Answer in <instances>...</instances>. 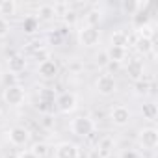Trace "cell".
Segmentation results:
<instances>
[{
  "label": "cell",
  "mask_w": 158,
  "mask_h": 158,
  "mask_svg": "<svg viewBox=\"0 0 158 158\" xmlns=\"http://www.w3.org/2000/svg\"><path fill=\"white\" fill-rule=\"evenodd\" d=\"M71 132L74 136L88 138L91 132H95V121L88 115H78L71 121Z\"/></svg>",
  "instance_id": "cell-1"
},
{
  "label": "cell",
  "mask_w": 158,
  "mask_h": 158,
  "mask_svg": "<svg viewBox=\"0 0 158 158\" xmlns=\"http://www.w3.org/2000/svg\"><path fill=\"white\" fill-rule=\"evenodd\" d=\"M76 106H78V99H76V95L71 93V91H65V93H61V95L56 99V108H58L61 114H73V112L76 110Z\"/></svg>",
  "instance_id": "cell-2"
},
{
  "label": "cell",
  "mask_w": 158,
  "mask_h": 158,
  "mask_svg": "<svg viewBox=\"0 0 158 158\" xmlns=\"http://www.w3.org/2000/svg\"><path fill=\"white\" fill-rule=\"evenodd\" d=\"M138 141H139V145L143 149H149V151L156 149V145H158V130L152 128V127L141 128L139 130V136H138Z\"/></svg>",
  "instance_id": "cell-3"
},
{
  "label": "cell",
  "mask_w": 158,
  "mask_h": 158,
  "mask_svg": "<svg viewBox=\"0 0 158 158\" xmlns=\"http://www.w3.org/2000/svg\"><path fill=\"white\" fill-rule=\"evenodd\" d=\"M78 41H80L82 47H95L101 41V30L91 28V26H84L78 32Z\"/></svg>",
  "instance_id": "cell-4"
},
{
  "label": "cell",
  "mask_w": 158,
  "mask_h": 158,
  "mask_svg": "<svg viewBox=\"0 0 158 158\" xmlns=\"http://www.w3.org/2000/svg\"><path fill=\"white\" fill-rule=\"evenodd\" d=\"M95 88H97V91H99L101 95L108 97V95L115 93L117 82H115V78L110 76V74H101V76L97 78V82H95Z\"/></svg>",
  "instance_id": "cell-5"
},
{
  "label": "cell",
  "mask_w": 158,
  "mask_h": 158,
  "mask_svg": "<svg viewBox=\"0 0 158 158\" xmlns=\"http://www.w3.org/2000/svg\"><path fill=\"white\" fill-rule=\"evenodd\" d=\"M4 101L10 106H21L24 102V89L17 84V86H10L4 89Z\"/></svg>",
  "instance_id": "cell-6"
},
{
  "label": "cell",
  "mask_w": 158,
  "mask_h": 158,
  "mask_svg": "<svg viewBox=\"0 0 158 158\" xmlns=\"http://www.w3.org/2000/svg\"><path fill=\"white\" fill-rule=\"evenodd\" d=\"M8 138H10V143H11V145H15V147H24V145L30 141V132H28V128H24V127H13V128H10Z\"/></svg>",
  "instance_id": "cell-7"
},
{
  "label": "cell",
  "mask_w": 158,
  "mask_h": 158,
  "mask_svg": "<svg viewBox=\"0 0 158 158\" xmlns=\"http://www.w3.org/2000/svg\"><path fill=\"white\" fill-rule=\"evenodd\" d=\"M110 121H112L115 127H125V125H128V121H130V110H128L127 106H123V104L114 106L112 112H110Z\"/></svg>",
  "instance_id": "cell-8"
},
{
  "label": "cell",
  "mask_w": 158,
  "mask_h": 158,
  "mask_svg": "<svg viewBox=\"0 0 158 158\" xmlns=\"http://www.w3.org/2000/svg\"><path fill=\"white\" fill-rule=\"evenodd\" d=\"M54 156L56 158H80V149H78V145H74L71 141H63L56 147Z\"/></svg>",
  "instance_id": "cell-9"
},
{
  "label": "cell",
  "mask_w": 158,
  "mask_h": 158,
  "mask_svg": "<svg viewBox=\"0 0 158 158\" xmlns=\"http://www.w3.org/2000/svg\"><path fill=\"white\" fill-rule=\"evenodd\" d=\"M58 71H60V67H58V63L54 61V60H45V61H41L39 65H37V74L41 76V78H45V80H52V78H56L58 76Z\"/></svg>",
  "instance_id": "cell-10"
},
{
  "label": "cell",
  "mask_w": 158,
  "mask_h": 158,
  "mask_svg": "<svg viewBox=\"0 0 158 158\" xmlns=\"http://www.w3.org/2000/svg\"><path fill=\"white\" fill-rule=\"evenodd\" d=\"M8 69H10V73L19 74V73H23V71L26 69V60H24L23 56L15 54V56H11V58L8 60Z\"/></svg>",
  "instance_id": "cell-11"
},
{
  "label": "cell",
  "mask_w": 158,
  "mask_h": 158,
  "mask_svg": "<svg viewBox=\"0 0 158 158\" xmlns=\"http://www.w3.org/2000/svg\"><path fill=\"white\" fill-rule=\"evenodd\" d=\"M114 147H115V139H114L112 136H102V138L97 141V149H99V152H101L102 156H108V154L114 151Z\"/></svg>",
  "instance_id": "cell-12"
},
{
  "label": "cell",
  "mask_w": 158,
  "mask_h": 158,
  "mask_svg": "<svg viewBox=\"0 0 158 158\" xmlns=\"http://www.w3.org/2000/svg\"><path fill=\"white\" fill-rule=\"evenodd\" d=\"M127 73H128V76L132 78L134 82L139 80V78H143V63H141L139 60H132V61H128V69H127Z\"/></svg>",
  "instance_id": "cell-13"
},
{
  "label": "cell",
  "mask_w": 158,
  "mask_h": 158,
  "mask_svg": "<svg viewBox=\"0 0 158 158\" xmlns=\"http://www.w3.org/2000/svg\"><path fill=\"white\" fill-rule=\"evenodd\" d=\"M106 54H108V58H110L112 63H121V61L127 60V48H121V47H112L110 45V48L106 50Z\"/></svg>",
  "instance_id": "cell-14"
},
{
  "label": "cell",
  "mask_w": 158,
  "mask_h": 158,
  "mask_svg": "<svg viewBox=\"0 0 158 158\" xmlns=\"http://www.w3.org/2000/svg\"><path fill=\"white\" fill-rule=\"evenodd\" d=\"M17 2L15 0H2L0 2V17L2 19H6V17H11V15H15L17 13Z\"/></svg>",
  "instance_id": "cell-15"
},
{
  "label": "cell",
  "mask_w": 158,
  "mask_h": 158,
  "mask_svg": "<svg viewBox=\"0 0 158 158\" xmlns=\"http://www.w3.org/2000/svg\"><path fill=\"white\" fill-rule=\"evenodd\" d=\"M128 41H130V37H128V34H127L125 30H115V32L112 34V47H121V48H127Z\"/></svg>",
  "instance_id": "cell-16"
},
{
  "label": "cell",
  "mask_w": 158,
  "mask_h": 158,
  "mask_svg": "<svg viewBox=\"0 0 158 158\" xmlns=\"http://www.w3.org/2000/svg\"><path fill=\"white\" fill-rule=\"evenodd\" d=\"M134 45H136V50L139 52V54H149V52H152V39H147V37H136V41H134Z\"/></svg>",
  "instance_id": "cell-17"
},
{
  "label": "cell",
  "mask_w": 158,
  "mask_h": 158,
  "mask_svg": "<svg viewBox=\"0 0 158 158\" xmlns=\"http://www.w3.org/2000/svg\"><path fill=\"white\" fill-rule=\"evenodd\" d=\"M152 89H154V86H152L151 82L143 80V78H139V80L134 82V91H136V95H149Z\"/></svg>",
  "instance_id": "cell-18"
},
{
  "label": "cell",
  "mask_w": 158,
  "mask_h": 158,
  "mask_svg": "<svg viewBox=\"0 0 158 158\" xmlns=\"http://www.w3.org/2000/svg\"><path fill=\"white\" fill-rule=\"evenodd\" d=\"M101 21H102V13H101V10H89V11L86 13V26L97 28Z\"/></svg>",
  "instance_id": "cell-19"
},
{
  "label": "cell",
  "mask_w": 158,
  "mask_h": 158,
  "mask_svg": "<svg viewBox=\"0 0 158 158\" xmlns=\"http://www.w3.org/2000/svg\"><path fill=\"white\" fill-rule=\"evenodd\" d=\"M141 114H143V119H149V121H154L156 115H158V108L154 102H145L141 106Z\"/></svg>",
  "instance_id": "cell-20"
},
{
  "label": "cell",
  "mask_w": 158,
  "mask_h": 158,
  "mask_svg": "<svg viewBox=\"0 0 158 158\" xmlns=\"http://www.w3.org/2000/svg\"><path fill=\"white\" fill-rule=\"evenodd\" d=\"M30 151H32L37 158H45V156L50 152V147H48L45 141H37V143H34V145H32V149H30Z\"/></svg>",
  "instance_id": "cell-21"
},
{
  "label": "cell",
  "mask_w": 158,
  "mask_h": 158,
  "mask_svg": "<svg viewBox=\"0 0 158 158\" xmlns=\"http://www.w3.org/2000/svg\"><path fill=\"white\" fill-rule=\"evenodd\" d=\"M37 15H39V19H43V21L52 19V17L56 15V13H54V6H50V4H43V6H39Z\"/></svg>",
  "instance_id": "cell-22"
},
{
  "label": "cell",
  "mask_w": 158,
  "mask_h": 158,
  "mask_svg": "<svg viewBox=\"0 0 158 158\" xmlns=\"http://www.w3.org/2000/svg\"><path fill=\"white\" fill-rule=\"evenodd\" d=\"M54 99H56V95H54V89H41L39 91V102H43V104H54Z\"/></svg>",
  "instance_id": "cell-23"
},
{
  "label": "cell",
  "mask_w": 158,
  "mask_h": 158,
  "mask_svg": "<svg viewBox=\"0 0 158 158\" xmlns=\"http://www.w3.org/2000/svg\"><path fill=\"white\" fill-rule=\"evenodd\" d=\"M61 17H63V23H65L67 26H74V24H76V21H78V13H76L74 10H71V8H69Z\"/></svg>",
  "instance_id": "cell-24"
},
{
  "label": "cell",
  "mask_w": 158,
  "mask_h": 158,
  "mask_svg": "<svg viewBox=\"0 0 158 158\" xmlns=\"http://www.w3.org/2000/svg\"><path fill=\"white\" fill-rule=\"evenodd\" d=\"M136 30H138V37L152 39V35H154V28H152V24H143V26H139V28H136Z\"/></svg>",
  "instance_id": "cell-25"
},
{
  "label": "cell",
  "mask_w": 158,
  "mask_h": 158,
  "mask_svg": "<svg viewBox=\"0 0 158 158\" xmlns=\"http://www.w3.org/2000/svg\"><path fill=\"white\" fill-rule=\"evenodd\" d=\"M23 28H24V32H26V34H34V32L37 30V19H34V17H28V19H24V23H23Z\"/></svg>",
  "instance_id": "cell-26"
},
{
  "label": "cell",
  "mask_w": 158,
  "mask_h": 158,
  "mask_svg": "<svg viewBox=\"0 0 158 158\" xmlns=\"http://www.w3.org/2000/svg\"><path fill=\"white\" fill-rule=\"evenodd\" d=\"M0 78H2V82H4L6 88H10V86H17V84H19L17 74H13V73H6V74H2Z\"/></svg>",
  "instance_id": "cell-27"
},
{
  "label": "cell",
  "mask_w": 158,
  "mask_h": 158,
  "mask_svg": "<svg viewBox=\"0 0 158 158\" xmlns=\"http://www.w3.org/2000/svg\"><path fill=\"white\" fill-rule=\"evenodd\" d=\"M95 63H97L99 67H106V65H110V58H108L106 50H101V52L95 56Z\"/></svg>",
  "instance_id": "cell-28"
},
{
  "label": "cell",
  "mask_w": 158,
  "mask_h": 158,
  "mask_svg": "<svg viewBox=\"0 0 158 158\" xmlns=\"http://www.w3.org/2000/svg\"><path fill=\"white\" fill-rule=\"evenodd\" d=\"M10 34V21L0 17V37H6Z\"/></svg>",
  "instance_id": "cell-29"
},
{
  "label": "cell",
  "mask_w": 158,
  "mask_h": 158,
  "mask_svg": "<svg viewBox=\"0 0 158 158\" xmlns=\"http://www.w3.org/2000/svg\"><path fill=\"white\" fill-rule=\"evenodd\" d=\"M34 58L41 63V61H45V60H48V52H47V48H41L39 47V50H35L34 52Z\"/></svg>",
  "instance_id": "cell-30"
},
{
  "label": "cell",
  "mask_w": 158,
  "mask_h": 158,
  "mask_svg": "<svg viewBox=\"0 0 158 158\" xmlns=\"http://www.w3.org/2000/svg\"><path fill=\"white\" fill-rule=\"evenodd\" d=\"M119 158H139V156H138V152H136V151H125Z\"/></svg>",
  "instance_id": "cell-31"
},
{
  "label": "cell",
  "mask_w": 158,
  "mask_h": 158,
  "mask_svg": "<svg viewBox=\"0 0 158 158\" xmlns=\"http://www.w3.org/2000/svg\"><path fill=\"white\" fill-rule=\"evenodd\" d=\"M19 158H37V156H35V154H34V152L28 149V151H23V152H19Z\"/></svg>",
  "instance_id": "cell-32"
},
{
  "label": "cell",
  "mask_w": 158,
  "mask_h": 158,
  "mask_svg": "<svg viewBox=\"0 0 158 158\" xmlns=\"http://www.w3.org/2000/svg\"><path fill=\"white\" fill-rule=\"evenodd\" d=\"M45 125H47V127H50V125H52V121H50V115H47V117H45Z\"/></svg>",
  "instance_id": "cell-33"
},
{
  "label": "cell",
  "mask_w": 158,
  "mask_h": 158,
  "mask_svg": "<svg viewBox=\"0 0 158 158\" xmlns=\"http://www.w3.org/2000/svg\"><path fill=\"white\" fill-rule=\"evenodd\" d=\"M4 158H19V154H15V152H10V154H6Z\"/></svg>",
  "instance_id": "cell-34"
},
{
  "label": "cell",
  "mask_w": 158,
  "mask_h": 158,
  "mask_svg": "<svg viewBox=\"0 0 158 158\" xmlns=\"http://www.w3.org/2000/svg\"><path fill=\"white\" fill-rule=\"evenodd\" d=\"M0 76H2V69H0Z\"/></svg>",
  "instance_id": "cell-35"
}]
</instances>
